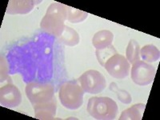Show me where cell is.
Returning a JSON list of instances; mask_svg holds the SVG:
<instances>
[{"label": "cell", "instance_id": "cell-18", "mask_svg": "<svg viewBox=\"0 0 160 120\" xmlns=\"http://www.w3.org/2000/svg\"><path fill=\"white\" fill-rule=\"evenodd\" d=\"M117 51L113 46H109L108 48L102 50H96V56L99 63L104 67L106 62L111 58L112 55L117 54Z\"/></svg>", "mask_w": 160, "mask_h": 120}, {"label": "cell", "instance_id": "cell-14", "mask_svg": "<svg viewBox=\"0 0 160 120\" xmlns=\"http://www.w3.org/2000/svg\"><path fill=\"white\" fill-rule=\"evenodd\" d=\"M140 56L144 62H156L160 58V52L158 48L153 44H148L140 49Z\"/></svg>", "mask_w": 160, "mask_h": 120}, {"label": "cell", "instance_id": "cell-8", "mask_svg": "<svg viewBox=\"0 0 160 120\" xmlns=\"http://www.w3.org/2000/svg\"><path fill=\"white\" fill-rule=\"evenodd\" d=\"M65 19L53 14H46L40 22V28L51 35L59 37L63 31Z\"/></svg>", "mask_w": 160, "mask_h": 120}, {"label": "cell", "instance_id": "cell-12", "mask_svg": "<svg viewBox=\"0 0 160 120\" xmlns=\"http://www.w3.org/2000/svg\"><path fill=\"white\" fill-rule=\"evenodd\" d=\"M146 105L142 103L135 104L122 111L119 117L120 120H141L145 111Z\"/></svg>", "mask_w": 160, "mask_h": 120}, {"label": "cell", "instance_id": "cell-4", "mask_svg": "<svg viewBox=\"0 0 160 120\" xmlns=\"http://www.w3.org/2000/svg\"><path fill=\"white\" fill-rule=\"evenodd\" d=\"M78 82L85 92L93 95L101 93L107 86L104 75L95 70H88L84 72L78 78Z\"/></svg>", "mask_w": 160, "mask_h": 120}, {"label": "cell", "instance_id": "cell-13", "mask_svg": "<svg viewBox=\"0 0 160 120\" xmlns=\"http://www.w3.org/2000/svg\"><path fill=\"white\" fill-rule=\"evenodd\" d=\"M58 39L62 43L70 47H74L79 42V35L76 31L68 26H65L62 34L58 37Z\"/></svg>", "mask_w": 160, "mask_h": 120}, {"label": "cell", "instance_id": "cell-5", "mask_svg": "<svg viewBox=\"0 0 160 120\" xmlns=\"http://www.w3.org/2000/svg\"><path fill=\"white\" fill-rule=\"evenodd\" d=\"M131 79L138 86H148L154 81L155 68L144 61H138L131 68Z\"/></svg>", "mask_w": 160, "mask_h": 120}, {"label": "cell", "instance_id": "cell-3", "mask_svg": "<svg viewBox=\"0 0 160 120\" xmlns=\"http://www.w3.org/2000/svg\"><path fill=\"white\" fill-rule=\"evenodd\" d=\"M25 92L31 103L35 106L52 99L55 91L50 83L30 82L26 86Z\"/></svg>", "mask_w": 160, "mask_h": 120}, {"label": "cell", "instance_id": "cell-10", "mask_svg": "<svg viewBox=\"0 0 160 120\" xmlns=\"http://www.w3.org/2000/svg\"><path fill=\"white\" fill-rule=\"evenodd\" d=\"M35 4V1L32 0H11L6 12L10 15H25L32 11Z\"/></svg>", "mask_w": 160, "mask_h": 120}, {"label": "cell", "instance_id": "cell-15", "mask_svg": "<svg viewBox=\"0 0 160 120\" xmlns=\"http://www.w3.org/2000/svg\"><path fill=\"white\" fill-rule=\"evenodd\" d=\"M126 58L130 64H134L140 60V47L135 40H130L126 50Z\"/></svg>", "mask_w": 160, "mask_h": 120}, {"label": "cell", "instance_id": "cell-7", "mask_svg": "<svg viewBox=\"0 0 160 120\" xmlns=\"http://www.w3.org/2000/svg\"><path fill=\"white\" fill-rule=\"evenodd\" d=\"M22 102V95L16 86L11 82L1 87L0 89V103L8 108H16Z\"/></svg>", "mask_w": 160, "mask_h": 120}, {"label": "cell", "instance_id": "cell-6", "mask_svg": "<svg viewBox=\"0 0 160 120\" xmlns=\"http://www.w3.org/2000/svg\"><path fill=\"white\" fill-rule=\"evenodd\" d=\"M104 68L113 78L122 79L128 77L131 71V64L125 56L119 54L112 55L104 64Z\"/></svg>", "mask_w": 160, "mask_h": 120}, {"label": "cell", "instance_id": "cell-19", "mask_svg": "<svg viewBox=\"0 0 160 120\" xmlns=\"http://www.w3.org/2000/svg\"><path fill=\"white\" fill-rule=\"evenodd\" d=\"M68 6L64 5V4L59 3V2H55L49 6V8L47 10L46 14H53V15H56L58 16L62 17L65 20H67L68 17Z\"/></svg>", "mask_w": 160, "mask_h": 120}, {"label": "cell", "instance_id": "cell-2", "mask_svg": "<svg viewBox=\"0 0 160 120\" xmlns=\"http://www.w3.org/2000/svg\"><path fill=\"white\" fill-rule=\"evenodd\" d=\"M83 89L75 81L66 82L61 85L58 97L62 105L69 110L78 109L83 103Z\"/></svg>", "mask_w": 160, "mask_h": 120}, {"label": "cell", "instance_id": "cell-17", "mask_svg": "<svg viewBox=\"0 0 160 120\" xmlns=\"http://www.w3.org/2000/svg\"><path fill=\"white\" fill-rule=\"evenodd\" d=\"M109 88L111 91H112L113 92H115V94L117 95V97H118V100H119L120 102L124 104L131 103V101H132L131 95L127 91L118 88V85L115 82H111L109 86Z\"/></svg>", "mask_w": 160, "mask_h": 120}, {"label": "cell", "instance_id": "cell-16", "mask_svg": "<svg viewBox=\"0 0 160 120\" xmlns=\"http://www.w3.org/2000/svg\"><path fill=\"white\" fill-rule=\"evenodd\" d=\"M88 17V13L85 11L75 9L71 7L68 8V17L67 19L72 23H78L86 19Z\"/></svg>", "mask_w": 160, "mask_h": 120}, {"label": "cell", "instance_id": "cell-9", "mask_svg": "<svg viewBox=\"0 0 160 120\" xmlns=\"http://www.w3.org/2000/svg\"><path fill=\"white\" fill-rule=\"evenodd\" d=\"M56 101L54 98L48 102L34 106L35 118L39 119H53L56 115Z\"/></svg>", "mask_w": 160, "mask_h": 120}, {"label": "cell", "instance_id": "cell-11", "mask_svg": "<svg viewBox=\"0 0 160 120\" xmlns=\"http://www.w3.org/2000/svg\"><path fill=\"white\" fill-rule=\"evenodd\" d=\"M114 40V35L111 31L102 30L98 31L92 38L93 46L96 50H102L111 45Z\"/></svg>", "mask_w": 160, "mask_h": 120}, {"label": "cell", "instance_id": "cell-1", "mask_svg": "<svg viewBox=\"0 0 160 120\" xmlns=\"http://www.w3.org/2000/svg\"><path fill=\"white\" fill-rule=\"evenodd\" d=\"M87 109L91 116L99 120L115 119L118 114V105L109 97H92Z\"/></svg>", "mask_w": 160, "mask_h": 120}]
</instances>
